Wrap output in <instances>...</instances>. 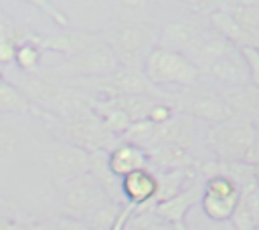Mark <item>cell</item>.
<instances>
[{
    "instance_id": "cell-1",
    "label": "cell",
    "mask_w": 259,
    "mask_h": 230,
    "mask_svg": "<svg viewBox=\"0 0 259 230\" xmlns=\"http://www.w3.org/2000/svg\"><path fill=\"white\" fill-rule=\"evenodd\" d=\"M101 34L119 65L127 69H136L138 63H146L148 54L156 48V26L146 20H119Z\"/></svg>"
},
{
    "instance_id": "cell-2",
    "label": "cell",
    "mask_w": 259,
    "mask_h": 230,
    "mask_svg": "<svg viewBox=\"0 0 259 230\" xmlns=\"http://www.w3.org/2000/svg\"><path fill=\"white\" fill-rule=\"evenodd\" d=\"M142 71L154 87L156 85H170V87L188 89V87H196L200 83V77H202L198 67L184 52L162 48V46H156L148 54Z\"/></svg>"
},
{
    "instance_id": "cell-3",
    "label": "cell",
    "mask_w": 259,
    "mask_h": 230,
    "mask_svg": "<svg viewBox=\"0 0 259 230\" xmlns=\"http://www.w3.org/2000/svg\"><path fill=\"white\" fill-rule=\"evenodd\" d=\"M65 133H67L71 145H75V147H79L91 155L103 153L107 149L111 151L117 145V137L105 129L103 121L93 113L91 107L69 117Z\"/></svg>"
},
{
    "instance_id": "cell-4",
    "label": "cell",
    "mask_w": 259,
    "mask_h": 230,
    "mask_svg": "<svg viewBox=\"0 0 259 230\" xmlns=\"http://www.w3.org/2000/svg\"><path fill=\"white\" fill-rule=\"evenodd\" d=\"M61 186H63L61 198H63V206L67 210V216L87 220L97 208L111 202L91 171L81 174V176L61 184Z\"/></svg>"
},
{
    "instance_id": "cell-5",
    "label": "cell",
    "mask_w": 259,
    "mask_h": 230,
    "mask_svg": "<svg viewBox=\"0 0 259 230\" xmlns=\"http://www.w3.org/2000/svg\"><path fill=\"white\" fill-rule=\"evenodd\" d=\"M257 129L249 123H219L206 133L208 145L214 149L221 163L243 161Z\"/></svg>"
},
{
    "instance_id": "cell-6",
    "label": "cell",
    "mask_w": 259,
    "mask_h": 230,
    "mask_svg": "<svg viewBox=\"0 0 259 230\" xmlns=\"http://www.w3.org/2000/svg\"><path fill=\"white\" fill-rule=\"evenodd\" d=\"M241 202V188L229 176H212L204 182V194L200 200L202 214L212 222L233 220Z\"/></svg>"
},
{
    "instance_id": "cell-7",
    "label": "cell",
    "mask_w": 259,
    "mask_h": 230,
    "mask_svg": "<svg viewBox=\"0 0 259 230\" xmlns=\"http://www.w3.org/2000/svg\"><path fill=\"white\" fill-rule=\"evenodd\" d=\"M180 109L186 115L214 121V125L231 123L235 119V113L225 97H219V93L210 89H198V85L186 89L184 97H180Z\"/></svg>"
},
{
    "instance_id": "cell-8",
    "label": "cell",
    "mask_w": 259,
    "mask_h": 230,
    "mask_svg": "<svg viewBox=\"0 0 259 230\" xmlns=\"http://www.w3.org/2000/svg\"><path fill=\"white\" fill-rule=\"evenodd\" d=\"M208 30H210L208 18L194 16V14L180 16V18H174V20H170V22H166L162 26L160 44L158 46L170 48V50H178V52H186Z\"/></svg>"
},
{
    "instance_id": "cell-9",
    "label": "cell",
    "mask_w": 259,
    "mask_h": 230,
    "mask_svg": "<svg viewBox=\"0 0 259 230\" xmlns=\"http://www.w3.org/2000/svg\"><path fill=\"white\" fill-rule=\"evenodd\" d=\"M45 161L51 176L57 180V184H65L81 174L91 171V153L71 143H63L49 149L45 155Z\"/></svg>"
},
{
    "instance_id": "cell-10",
    "label": "cell",
    "mask_w": 259,
    "mask_h": 230,
    "mask_svg": "<svg viewBox=\"0 0 259 230\" xmlns=\"http://www.w3.org/2000/svg\"><path fill=\"white\" fill-rule=\"evenodd\" d=\"M117 69H119V61L113 54V50L107 46V42H101L83 54L69 56V61L65 63L67 73H71L75 77H83V79L107 77V75L115 73Z\"/></svg>"
},
{
    "instance_id": "cell-11",
    "label": "cell",
    "mask_w": 259,
    "mask_h": 230,
    "mask_svg": "<svg viewBox=\"0 0 259 230\" xmlns=\"http://www.w3.org/2000/svg\"><path fill=\"white\" fill-rule=\"evenodd\" d=\"M239 46H235L233 42H229L227 38H223L221 34H217L212 28L198 38L184 54L198 67V71L204 75L214 63H219L221 59H225L227 54H231L233 50H237Z\"/></svg>"
},
{
    "instance_id": "cell-12",
    "label": "cell",
    "mask_w": 259,
    "mask_h": 230,
    "mask_svg": "<svg viewBox=\"0 0 259 230\" xmlns=\"http://www.w3.org/2000/svg\"><path fill=\"white\" fill-rule=\"evenodd\" d=\"M202 194H204V184L194 182L192 186H188V188H186L184 192H180L178 196H174V198H170V200H166V202L156 204L154 214H156L158 218H162L164 222H170V224H174L176 228H182V224H184L188 212H190L196 204H200Z\"/></svg>"
},
{
    "instance_id": "cell-13",
    "label": "cell",
    "mask_w": 259,
    "mask_h": 230,
    "mask_svg": "<svg viewBox=\"0 0 259 230\" xmlns=\"http://www.w3.org/2000/svg\"><path fill=\"white\" fill-rule=\"evenodd\" d=\"M158 190H160L158 176L150 167L134 171V174H130L121 180V196L134 208L136 206L144 208L150 202H156L158 200Z\"/></svg>"
},
{
    "instance_id": "cell-14",
    "label": "cell",
    "mask_w": 259,
    "mask_h": 230,
    "mask_svg": "<svg viewBox=\"0 0 259 230\" xmlns=\"http://www.w3.org/2000/svg\"><path fill=\"white\" fill-rule=\"evenodd\" d=\"M105 42L101 32H89V30H63L55 36H49L45 42H40L42 48L63 52L67 56H77L87 52L89 48Z\"/></svg>"
},
{
    "instance_id": "cell-15",
    "label": "cell",
    "mask_w": 259,
    "mask_h": 230,
    "mask_svg": "<svg viewBox=\"0 0 259 230\" xmlns=\"http://www.w3.org/2000/svg\"><path fill=\"white\" fill-rule=\"evenodd\" d=\"M148 163L150 161H148L146 149H142L130 141H123V139H119L117 145L107 153V167L117 180H123L125 176L134 174V171L146 169Z\"/></svg>"
},
{
    "instance_id": "cell-16",
    "label": "cell",
    "mask_w": 259,
    "mask_h": 230,
    "mask_svg": "<svg viewBox=\"0 0 259 230\" xmlns=\"http://www.w3.org/2000/svg\"><path fill=\"white\" fill-rule=\"evenodd\" d=\"M204 75L212 77L219 83L229 85L231 89H243L251 85V73H249V65L241 52V48L233 50L231 54H227L225 59H221L219 63H214Z\"/></svg>"
},
{
    "instance_id": "cell-17",
    "label": "cell",
    "mask_w": 259,
    "mask_h": 230,
    "mask_svg": "<svg viewBox=\"0 0 259 230\" xmlns=\"http://www.w3.org/2000/svg\"><path fill=\"white\" fill-rule=\"evenodd\" d=\"M148 161L154 163L162 171H174V169H184L190 165V153L188 147L178 145V143H158L150 147L148 151Z\"/></svg>"
},
{
    "instance_id": "cell-18",
    "label": "cell",
    "mask_w": 259,
    "mask_h": 230,
    "mask_svg": "<svg viewBox=\"0 0 259 230\" xmlns=\"http://www.w3.org/2000/svg\"><path fill=\"white\" fill-rule=\"evenodd\" d=\"M34 40L30 32H26L22 26L10 24L8 20L0 18V65H8L14 61L16 50L20 44Z\"/></svg>"
},
{
    "instance_id": "cell-19",
    "label": "cell",
    "mask_w": 259,
    "mask_h": 230,
    "mask_svg": "<svg viewBox=\"0 0 259 230\" xmlns=\"http://www.w3.org/2000/svg\"><path fill=\"white\" fill-rule=\"evenodd\" d=\"M229 6L235 22L253 40L255 48H259V2H235Z\"/></svg>"
},
{
    "instance_id": "cell-20",
    "label": "cell",
    "mask_w": 259,
    "mask_h": 230,
    "mask_svg": "<svg viewBox=\"0 0 259 230\" xmlns=\"http://www.w3.org/2000/svg\"><path fill=\"white\" fill-rule=\"evenodd\" d=\"M113 101L130 117L132 123L148 121L154 105L158 103V99L152 95H125V97H113Z\"/></svg>"
},
{
    "instance_id": "cell-21",
    "label": "cell",
    "mask_w": 259,
    "mask_h": 230,
    "mask_svg": "<svg viewBox=\"0 0 259 230\" xmlns=\"http://www.w3.org/2000/svg\"><path fill=\"white\" fill-rule=\"evenodd\" d=\"M30 109V101L24 91L16 89L10 83L0 87V113H26Z\"/></svg>"
},
{
    "instance_id": "cell-22",
    "label": "cell",
    "mask_w": 259,
    "mask_h": 230,
    "mask_svg": "<svg viewBox=\"0 0 259 230\" xmlns=\"http://www.w3.org/2000/svg\"><path fill=\"white\" fill-rule=\"evenodd\" d=\"M40 56H42V46L36 40H28V42H24V44L18 46L16 56H14V63L18 65L20 71L30 73V71H34L38 67Z\"/></svg>"
},
{
    "instance_id": "cell-23",
    "label": "cell",
    "mask_w": 259,
    "mask_h": 230,
    "mask_svg": "<svg viewBox=\"0 0 259 230\" xmlns=\"http://www.w3.org/2000/svg\"><path fill=\"white\" fill-rule=\"evenodd\" d=\"M45 230H91V226L75 216H59L53 218L51 222H45Z\"/></svg>"
},
{
    "instance_id": "cell-24",
    "label": "cell",
    "mask_w": 259,
    "mask_h": 230,
    "mask_svg": "<svg viewBox=\"0 0 259 230\" xmlns=\"http://www.w3.org/2000/svg\"><path fill=\"white\" fill-rule=\"evenodd\" d=\"M247 65H249V73H251V85L259 91V48L255 46H243L241 48Z\"/></svg>"
},
{
    "instance_id": "cell-25",
    "label": "cell",
    "mask_w": 259,
    "mask_h": 230,
    "mask_svg": "<svg viewBox=\"0 0 259 230\" xmlns=\"http://www.w3.org/2000/svg\"><path fill=\"white\" fill-rule=\"evenodd\" d=\"M172 119H174V107H172L170 103L158 99V103L154 105V109H152L148 121H152L154 125H164V123H168V121H172Z\"/></svg>"
},
{
    "instance_id": "cell-26",
    "label": "cell",
    "mask_w": 259,
    "mask_h": 230,
    "mask_svg": "<svg viewBox=\"0 0 259 230\" xmlns=\"http://www.w3.org/2000/svg\"><path fill=\"white\" fill-rule=\"evenodd\" d=\"M18 137L12 129H6V127H0V155H6L14 149Z\"/></svg>"
},
{
    "instance_id": "cell-27",
    "label": "cell",
    "mask_w": 259,
    "mask_h": 230,
    "mask_svg": "<svg viewBox=\"0 0 259 230\" xmlns=\"http://www.w3.org/2000/svg\"><path fill=\"white\" fill-rule=\"evenodd\" d=\"M0 230H45V222L30 224V222H6V220H0Z\"/></svg>"
},
{
    "instance_id": "cell-28",
    "label": "cell",
    "mask_w": 259,
    "mask_h": 230,
    "mask_svg": "<svg viewBox=\"0 0 259 230\" xmlns=\"http://www.w3.org/2000/svg\"><path fill=\"white\" fill-rule=\"evenodd\" d=\"M243 161L249 163V165H257L259 163V131L255 133V137H253V141H251V145H249L247 155H245Z\"/></svg>"
},
{
    "instance_id": "cell-29",
    "label": "cell",
    "mask_w": 259,
    "mask_h": 230,
    "mask_svg": "<svg viewBox=\"0 0 259 230\" xmlns=\"http://www.w3.org/2000/svg\"><path fill=\"white\" fill-rule=\"evenodd\" d=\"M253 171H255V182H257V188H259V163L253 165Z\"/></svg>"
},
{
    "instance_id": "cell-30",
    "label": "cell",
    "mask_w": 259,
    "mask_h": 230,
    "mask_svg": "<svg viewBox=\"0 0 259 230\" xmlns=\"http://www.w3.org/2000/svg\"><path fill=\"white\" fill-rule=\"evenodd\" d=\"M4 83H6V81H4V79H2V75H0V87H2Z\"/></svg>"
},
{
    "instance_id": "cell-31",
    "label": "cell",
    "mask_w": 259,
    "mask_h": 230,
    "mask_svg": "<svg viewBox=\"0 0 259 230\" xmlns=\"http://www.w3.org/2000/svg\"><path fill=\"white\" fill-rule=\"evenodd\" d=\"M255 230H259V222H257V226H255Z\"/></svg>"
}]
</instances>
